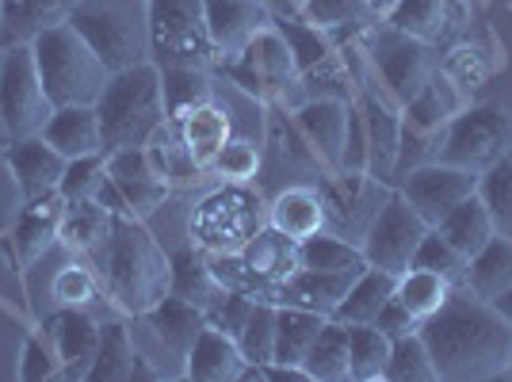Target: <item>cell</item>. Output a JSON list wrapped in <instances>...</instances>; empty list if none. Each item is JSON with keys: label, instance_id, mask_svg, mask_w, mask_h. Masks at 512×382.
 <instances>
[{"label": "cell", "instance_id": "cell-11", "mask_svg": "<svg viewBox=\"0 0 512 382\" xmlns=\"http://www.w3.org/2000/svg\"><path fill=\"white\" fill-rule=\"evenodd\" d=\"M512 149V119L497 104L463 107L448 123L440 161L470 172H486Z\"/></svg>", "mask_w": 512, "mask_h": 382}, {"label": "cell", "instance_id": "cell-50", "mask_svg": "<svg viewBox=\"0 0 512 382\" xmlns=\"http://www.w3.org/2000/svg\"><path fill=\"white\" fill-rule=\"evenodd\" d=\"M107 176V157L104 153H92V157H77V161H69L65 165V176H62V195L69 203H77V199H92L96 188L104 184Z\"/></svg>", "mask_w": 512, "mask_h": 382}, {"label": "cell", "instance_id": "cell-17", "mask_svg": "<svg viewBox=\"0 0 512 382\" xmlns=\"http://www.w3.org/2000/svg\"><path fill=\"white\" fill-rule=\"evenodd\" d=\"M241 260L249 268V276L256 279V302H276L279 287L302 268L299 260V241H291L287 234H279L276 226H264L260 234L241 249Z\"/></svg>", "mask_w": 512, "mask_h": 382}, {"label": "cell", "instance_id": "cell-39", "mask_svg": "<svg viewBox=\"0 0 512 382\" xmlns=\"http://www.w3.org/2000/svg\"><path fill=\"white\" fill-rule=\"evenodd\" d=\"M157 69H161V65H157ZM161 85H165V111H169V123H176L180 115H188L192 107L214 100L211 69L169 65V69H161Z\"/></svg>", "mask_w": 512, "mask_h": 382}, {"label": "cell", "instance_id": "cell-35", "mask_svg": "<svg viewBox=\"0 0 512 382\" xmlns=\"http://www.w3.org/2000/svg\"><path fill=\"white\" fill-rule=\"evenodd\" d=\"M272 23L279 27V35L287 39V46H291V58H295V73L299 77L321 69L329 58H337V43L310 20H302V16H272Z\"/></svg>", "mask_w": 512, "mask_h": 382}, {"label": "cell", "instance_id": "cell-41", "mask_svg": "<svg viewBox=\"0 0 512 382\" xmlns=\"http://www.w3.org/2000/svg\"><path fill=\"white\" fill-rule=\"evenodd\" d=\"M150 157H153V165H157V172L169 180V188H188V184H195L199 176H203V165L195 161L192 153H188V146L180 142V134H176V127L172 123H165V127L153 134V142L150 146Z\"/></svg>", "mask_w": 512, "mask_h": 382}, {"label": "cell", "instance_id": "cell-7", "mask_svg": "<svg viewBox=\"0 0 512 382\" xmlns=\"http://www.w3.org/2000/svg\"><path fill=\"white\" fill-rule=\"evenodd\" d=\"M150 39L153 62L161 69L169 65L214 69L218 65L203 0H150Z\"/></svg>", "mask_w": 512, "mask_h": 382}, {"label": "cell", "instance_id": "cell-60", "mask_svg": "<svg viewBox=\"0 0 512 382\" xmlns=\"http://www.w3.org/2000/svg\"><path fill=\"white\" fill-rule=\"evenodd\" d=\"M509 157H512V149H509Z\"/></svg>", "mask_w": 512, "mask_h": 382}, {"label": "cell", "instance_id": "cell-2", "mask_svg": "<svg viewBox=\"0 0 512 382\" xmlns=\"http://www.w3.org/2000/svg\"><path fill=\"white\" fill-rule=\"evenodd\" d=\"M96 256H100V287L130 318L150 314L161 298L172 295V256L142 218L115 214L111 234Z\"/></svg>", "mask_w": 512, "mask_h": 382}, {"label": "cell", "instance_id": "cell-59", "mask_svg": "<svg viewBox=\"0 0 512 382\" xmlns=\"http://www.w3.org/2000/svg\"><path fill=\"white\" fill-rule=\"evenodd\" d=\"M505 375H512V356H509V371H505Z\"/></svg>", "mask_w": 512, "mask_h": 382}, {"label": "cell", "instance_id": "cell-33", "mask_svg": "<svg viewBox=\"0 0 512 382\" xmlns=\"http://www.w3.org/2000/svg\"><path fill=\"white\" fill-rule=\"evenodd\" d=\"M325 321H329L325 314L302 310V306H279L276 310V356H272V360L302 367Z\"/></svg>", "mask_w": 512, "mask_h": 382}, {"label": "cell", "instance_id": "cell-21", "mask_svg": "<svg viewBox=\"0 0 512 382\" xmlns=\"http://www.w3.org/2000/svg\"><path fill=\"white\" fill-rule=\"evenodd\" d=\"M65 203L69 199H65L62 191H50L43 199L23 203L20 218L12 226V245H16V260H20L23 268L39 264L58 245V226H62Z\"/></svg>", "mask_w": 512, "mask_h": 382}, {"label": "cell", "instance_id": "cell-55", "mask_svg": "<svg viewBox=\"0 0 512 382\" xmlns=\"http://www.w3.org/2000/svg\"><path fill=\"white\" fill-rule=\"evenodd\" d=\"M92 199H96L100 207H107L111 214H127V218H134V214H130V207H127V199H123V191H119V184H115L111 176H104V184L96 188V195H92Z\"/></svg>", "mask_w": 512, "mask_h": 382}, {"label": "cell", "instance_id": "cell-12", "mask_svg": "<svg viewBox=\"0 0 512 382\" xmlns=\"http://www.w3.org/2000/svg\"><path fill=\"white\" fill-rule=\"evenodd\" d=\"M428 230H432V226L402 199V191L394 188L386 195L383 211L375 214L371 230H367L360 241L367 268H379V272L398 279L402 272L413 268L417 245H421V237H425Z\"/></svg>", "mask_w": 512, "mask_h": 382}, {"label": "cell", "instance_id": "cell-4", "mask_svg": "<svg viewBox=\"0 0 512 382\" xmlns=\"http://www.w3.org/2000/svg\"><path fill=\"white\" fill-rule=\"evenodd\" d=\"M31 50H35V65H39V77H43L54 111L58 107H96L100 92L111 81V69L69 23L43 31L31 43Z\"/></svg>", "mask_w": 512, "mask_h": 382}, {"label": "cell", "instance_id": "cell-40", "mask_svg": "<svg viewBox=\"0 0 512 382\" xmlns=\"http://www.w3.org/2000/svg\"><path fill=\"white\" fill-rule=\"evenodd\" d=\"M302 367H306L310 382L348 379V325H341V321H333V318L325 321Z\"/></svg>", "mask_w": 512, "mask_h": 382}, {"label": "cell", "instance_id": "cell-31", "mask_svg": "<svg viewBox=\"0 0 512 382\" xmlns=\"http://www.w3.org/2000/svg\"><path fill=\"white\" fill-rule=\"evenodd\" d=\"M467 287L482 302H493L512 287V237L493 234L467 264Z\"/></svg>", "mask_w": 512, "mask_h": 382}, {"label": "cell", "instance_id": "cell-44", "mask_svg": "<svg viewBox=\"0 0 512 382\" xmlns=\"http://www.w3.org/2000/svg\"><path fill=\"white\" fill-rule=\"evenodd\" d=\"M478 199L490 214L493 234L512 237V157L505 153L486 172H478Z\"/></svg>", "mask_w": 512, "mask_h": 382}, {"label": "cell", "instance_id": "cell-26", "mask_svg": "<svg viewBox=\"0 0 512 382\" xmlns=\"http://www.w3.org/2000/svg\"><path fill=\"white\" fill-rule=\"evenodd\" d=\"M184 375L192 382H237L245 375V356L234 337L207 325L184 360Z\"/></svg>", "mask_w": 512, "mask_h": 382}, {"label": "cell", "instance_id": "cell-29", "mask_svg": "<svg viewBox=\"0 0 512 382\" xmlns=\"http://www.w3.org/2000/svg\"><path fill=\"white\" fill-rule=\"evenodd\" d=\"M111 218L115 214L100 207L96 199L65 203L62 226H58V245L69 249L73 256H96L104 249L107 234H111Z\"/></svg>", "mask_w": 512, "mask_h": 382}, {"label": "cell", "instance_id": "cell-19", "mask_svg": "<svg viewBox=\"0 0 512 382\" xmlns=\"http://www.w3.org/2000/svg\"><path fill=\"white\" fill-rule=\"evenodd\" d=\"M203 12H207V31H211L218 62H230L245 50L256 31L272 23V12L260 0H203Z\"/></svg>", "mask_w": 512, "mask_h": 382}, {"label": "cell", "instance_id": "cell-42", "mask_svg": "<svg viewBox=\"0 0 512 382\" xmlns=\"http://www.w3.org/2000/svg\"><path fill=\"white\" fill-rule=\"evenodd\" d=\"M448 295H451V283L444 276H436V272H428V268H409V272L398 276V287H394V298L417 321L432 318L448 302Z\"/></svg>", "mask_w": 512, "mask_h": 382}, {"label": "cell", "instance_id": "cell-34", "mask_svg": "<svg viewBox=\"0 0 512 382\" xmlns=\"http://www.w3.org/2000/svg\"><path fill=\"white\" fill-rule=\"evenodd\" d=\"M432 230L444 237L451 249H459V253L470 260V256L478 253L493 237V222H490V214H486V207H482V199H478V191H474V195L463 199L455 211L444 214L440 226H432Z\"/></svg>", "mask_w": 512, "mask_h": 382}, {"label": "cell", "instance_id": "cell-25", "mask_svg": "<svg viewBox=\"0 0 512 382\" xmlns=\"http://www.w3.org/2000/svg\"><path fill=\"white\" fill-rule=\"evenodd\" d=\"M172 127H176L180 142L188 146V153H192L203 169H211L214 153L234 138L230 107H222L218 100H207V104L192 107V111H188V115H180Z\"/></svg>", "mask_w": 512, "mask_h": 382}, {"label": "cell", "instance_id": "cell-8", "mask_svg": "<svg viewBox=\"0 0 512 382\" xmlns=\"http://www.w3.org/2000/svg\"><path fill=\"white\" fill-rule=\"evenodd\" d=\"M230 85H237L245 96H253L256 104H279L287 96V88L295 85V58L291 46L279 35L276 23H268L264 31H256L253 39L245 43L241 54H234L230 62L214 65Z\"/></svg>", "mask_w": 512, "mask_h": 382}, {"label": "cell", "instance_id": "cell-9", "mask_svg": "<svg viewBox=\"0 0 512 382\" xmlns=\"http://www.w3.org/2000/svg\"><path fill=\"white\" fill-rule=\"evenodd\" d=\"M0 123L8 130L12 142L20 138H35L54 115V104L46 96L39 65H35V50L31 46H12L0 50Z\"/></svg>", "mask_w": 512, "mask_h": 382}, {"label": "cell", "instance_id": "cell-22", "mask_svg": "<svg viewBox=\"0 0 512 382\" xmlns=\"http://www.w3.org/2000/svg\"><path fill=\"white\" fill-rule=\"evenodd\" d=\"M81 0H0V50L31 46L43 31L69 23Z\"/></svg>", "mask_w": 512, "mask_h": 382}, {"label": "cell", "instance_id": "cell-43", "mask_svg": "<svg viewBox=\"0 0 512 382\" xmlns=\"http://www.w3.org/2000/svg\"><path fill=\"white\" fill-rule=\"evenodd\" d=\"M299 260H302V268H321V272H356V276H360L363 268H367L360 245L329 234V230H321V234H314L310 241H302Z\"/></svg>", "mask_w": 512, "mask_h": 382}, {"label": "cell", "instance_id": "cell-56", "mask_svg": "<svg viewBox=\"0 0 512 382\" xmlns=\"http://www.w3.org/2000/svg\"><path fill=\"white\" fill-rule=\"evenodd\" d=\"M272 16H302V8L310 4V0H260Z\"/></svg>", "mask_w": 512, "mask_h": 382}, {"label": "cell", "instance_id": "cell-16", "mask_svg": "<svg viewBox=\"0 0 512 382\" xmlns=\"http://www.w3.org/2000/svg\"><path fill=\"white\" fill-rule=\"evenodd\" d=\"M104 157H107V176L119 184V191H123V199H127V207L134 218L146 222L150 214H157L169 203V195H172L169 180L157 172L146 146L115 149V153H104Z\"/></svg>", "mask_w": 512, "mask_h": 382}, {"label": "cell", "instance_id": "cell-15", "mask_svg": "<svg viewBox=\"0 0 512 382\" xmlns=\"http://www.w3.org/2000/svg\"><path fill=\"white\" fill-rule=\"evenodd\" d=\"M356 100H337V96H314L302 100L291 119L299 127L302 142L318 157L321 172H341L344 165V138H348V115H352Z\"/></svg>", "mask_w": 512, "mask_h": 382}, {"label": "cell", "instance_id": "cell-37", "mask_svg": "<svg viewBox=\"0 0 512 382\" xmlns=\"http://www.w3.org/2000/svg\"><path fill=\"white\" fill-rule=\"evenodd\" d=\"M383 20L390 23V27H398V31H406V35L432 46V43H440L444 31H448L451 4L448 0H398Z\"/></svg>", "mask_w": 512, "mask_h": 382}, {"label": "cell", "instance_id": "cell-45", "mask_svg": "<svg viewBox=\"0 0 512 382\" xmlns=\"http://www.w3.org/2000/svg\"><path fill=\"white\" fill-rule=\"evenodd\" d=\"M264 169V146H256L253 138H230L226 146L214 153L211 169L222 184H253Z\"/></svg>", "mask_w": 512, "mask_h": 382}, {"label": "cell", "instance_id": "cell-13", "mask_svg": "<svg viewBox=\"0 0 512 382\" xmlns=\"http://www.w3.org/2000/svg\"><path fill=\"white\" fill-rule=\"evenodd\" d=\"M321 199H325V230L344 237L352 245H360L363 234L371 230L375 214L383 211L390 184L375 180L371 172H329L325 180H318Z\"/></svg>", "mask_w": 512, "mask_h": 382}, {"label": "cell", "instance_id": "cell-28", "mask_svg": "<svg viewBox=\"0 0 512 382\" xmlns=\"http://www.w3.org/2000/svg\"><path fill=\"white\" fill-rule=\"evenodd\" d=\"M43 138L62 153L65 161L104 153V130L96 107H58L43 127Z\"/></svg>", "mask_w": 512, "mask_h": 382}, {"label": "cell", "instance_id": "cell-36", "mask_svg": "<svg viewBox=\"0 0 512 382\" xmlns=\"http://www.w3.org/2000/svg\"><path fill=\"white\" fill-rule=\"evenodd\" d=\"M134 337L123 321H107L100 325V348L88 371V382H130L134 379Z\"/></svg>", "mask_w": 512, "mask_h": 382}, {"label": "cell", "instance_id": "cell-46", "mask_svg": "<svg viewBox=\"0 0 512 382\" xmlns=\"http://www.w3.org/2000/svg\"><path fill=\"white\" fill-rule=\"evenodd\" d=\"M276 302H256L249 321L241 325L237 333V348L245 356V367L249 363H268L276 356Z\"/></svg>", "mask_w": 512, "mask_h": 382}, {"label": "cell", "instance_id": "cell-1", "mask_svg": "<svg viewBox=\"0 0 512 382\" xmlns=\"http://www.w3.org/2000/svg\"><path fill=\"white\" fill-rule=\"evenodd\" d=\"M421 340L436 363V379L486 382L509 371L512 325L470 287H451L448 302L421 321Z\"/></svg>", "mask_w": 512, "mask_h": 382}, {"label": "cell", "instance_id": "cell-5", "mask_svg": "<svg viewBox=\"0 0 512 382\" xmlns=\"http://www.w3.org/2000/svg\"><path fill=\"white\" fill-rule=\"evenodd\" d=\"M69 27L100 54L111 73L153 62L150 0H81Z\"/></svg>", "mask_w": 512, "mask_h": 382}, {"label": "cell", "instance_id": "cell-10", "mask_svg": "<svg viewBox=\"0 0 512 382\" xmlns=\"http://www.w3.org/2000/svg\"><path fill=\"white\" fill-rule=\"evenodd\" d=\"M367 62L375 69V77L383 81V88L406 107L421 88L432 81V58H428V43L413 39L406 31L390 27L386 20H379L367 35L360 39Z\"/></svg>", "mask_w": 512, "mask_h": 382}, {"label": "cell", "instance_id": "cell-49", "mask_svg": "<svg viewBox=\"0 0 512 382\" xmlns=\"http://www.w3.org/2000/svg\"><path fill=\"white\" fill-rule=\"evenodd\" d=\"M50 295L58 298V306H77V310H85L92 306L96 298H100V276L85 268V264H65L58 268V276L50 283Z\"/></svg>", "mask_w": 512, "mask_h": 382}, {"label": "cell", "instance_id": "cell-53", "mask_svg": "<svg viewBox=\"0 0 512 382\" xmlns=\"http://www.w3.org/2000/svg\"><path fill=\"white\" fill-rule=\"evenodd\" d=\"M444 77H448L455 88H478L482 77H486V62L474 46H459L451 50V58L444 62Z\"/></svg>", "mask_w": 512, "mask_h": 382}, {"label": "cell", "instance_id": "cell-18", "mask_svg": "<svg viewBox=\"0 0 512 382\" xmlns=\"http://www.w3.org/2000/svg\"><path fill=\"white\" fill-rule=\"evenodd\" d=\"M46 337L54 340L58 360H62V379L88 382L96 348H100V321L88 318L85 310L77 306H62L58 314H50L43 321Z\"/></svg>", "mask_w": 512, "mask_h": 382}, {"label": "cell", "instance_id": "cell-48", "mask_svg": "<svg viewBox=\"0 0 512 382\" xmlns=\"http://www.w3.org/2000/svg\"><path fill=\"white\" fill-rule=\"evenodd\" d=\"M467 264H470L467 256L459 253V249H451L436 230H428V234L421 237L417 256H413V268H428V272L448 279L451 287H467Z\"/></svg>", "mask_w": 512, "mask_h": 382}, {"label": "cell", "instance_id": "cell-27", "mask_svg": "<svg viewBox=\"0 0 512 382\" xmlns=\"http://www.w3.org/2000/svg\"><path fill=\"white\" fill-rule=\"evenodd\" d=\"M142 321L150 325L153 337L161 340V344H165V352H172L176 360H188L192 344L199 340V333L207 329L203 310L192 306V302H184V298H176V295L161 298L150 314H142Z\"/></svg>", "mask_w": 512, "mask_h": 382}, {"label": "cell", "instance_id": "cell-14", "mask_svg": "<svg viewBox=\"0 0 512 382\" xmlns=\"http://www.w3.org/2000/svg\"><path fill=\"white\" fill-rule=\"evenodd\" d=\"M394 188L402 191V199L425 218L428 226H440L444 214H451L463 199H470L478 191V172L432 161V165H421L409 176H402Z\"/></svg>", "mask_w": 512, "mask_h": 382}, {"label": "cell", "instance_id": "cell-38", "mask_svg": "<svg viewBox=\"0 0 512 382\" xmlns=\"http://www.w3.org/2000/svg\"><path fill=\"white\" fill-rule=\"evenodd\" d=\"M394 340L379 333L375 325H348V379L356 382H383L390 363Z\"/></svg>", "mask_w": 512, "mask_h": 382}, {"label": "cell", "instance_id": "cell-52", "mask_svg": "<svg viewBox=\"0 0 512 382\" xmlns=\"http://www.w3.org/2000/svg\"><path fill=\"white\" fill-rule=\"evenodd\" d=\"M256 298L253 295H241V291H222V295L214 298L211 306L203 310V318H207V325H214V329H222L226 337H234L241 333V325L249 321V314H253Z\"/></svg>", "mask_w": 512, "mask_h": 382}, {"label": "cell", "instance_id": "cell-47", "mask_svg": "<svg viewBox=\"0 0 512 382\" xmlns=\"http://www.w3.org/2000/svg\"><path fill=\"white\" fill-rule=\"evenodd\" d=\"M383 382H436V363L428 356L421 333L390 344V363H386Z\"/></svg>", "mask_w": 512, "mask_h": 382}, {"label": "cell", "instance_id": "cell-51", "mask_svg": "<svg viewBox=\"0 0 512 382\" xmlns=\"http://www.w3.org/2000/svg\"><path fill=\"white\" fill-rule=\"evenodd\" d=\"M62 375V360H58V348L54 340L43 333H31L23 344V360H20V379L23 382H46Z\"/></svg>", "mask_w": 512, "mask_h": 382}, {"label": "cell", "instance_id": "cell-23", "mask_svg": "<svg viewBox=\"0 0 512 382\" xmlns=\"http://www.w3.org/2000/svg\"><path fill=\"white\" fill-rule=\"evenodd\" d=\"M268 226H276L279 234L291 241H310L325 230V199L318 184H287L272 195L268 203Z\"/></svg>", "mask_w": 512, "mask_h": 382}, {"label": "cell", "instance_id": "cell-54", "mask_svg": "<svg viewBox=\"0 0 512 382\" xmlns=\"http://www.w3.org/2000/svg\"><path fill=\"white\" fill-rule=\"evenodd\" d=\"M379 333H386L390 340H402V337H413V333H421V321L409 314L406 306L398 302V298H390L383 310H379V318L371 321Z\"/></svg>", "mask_w": 512, "mask_h": 382}, {"label": "cell", "instance_id": "cell-57", "mask_svg": "<svg viewBox=\"0 0 512 382\" xmlns=\"http://www.w3.org/2000/svg\"><path fill=\"white\" fill-rule=\"evenodd\" d=\"M493 310H497V314H501V318H505V321L512 325V287L505 291V295L493 298Z\"/></svg>", "mask_w": 512, "mask_h": 382}, {"label": "cell", "instance_id": "cell-30", "mask_svg": "<svg viewBox=\"0 0 512 382\" xmlns=\"http://www.w3.org/2000/svg\"><path fill=\"white\" fill-rule=\"evenodd\" d=\"M394 287H398L394 276H386L379 268H363L360 276L352 279L341 306L333 310V321H341V325H371L379 318V310L394 298Z\"/></svg>", "mask_w": 512, "mask_h": 382}, {"label": "cell", "instance_id": "cell-32", "mask_svg": "<svg viewBox=\"0 0 512 382\" xmlns=\"http://www.w3.org/2000/svg\"><path fill=\"white\" fill-rule=\"evenodd\" d=\"M169 256H172V295L192 302L199 310H207L214 298L222 295V283L214 279L207 253L188 245V249H176Z\"/></svg>", "mask_w": 512, "mask_h": 382}, {"label": "cell", "instance_id": "cell-6", "mask_svg": "<svg viewBox=\"0 0 512 382\" xmlns=\"http://www.w3.org/2000/svg\"><path fill=\"white\" fill-rule=\"evenodd\" d=\"M268 226V203L253 184H222L203 195L188 218V237L203 253H241Z\"/></svg>", "mask_w": 512, "mask_h": 382}, {"label": "cell", "instance_id": "cell-3", "mask_svg": "<svg viewBox=\"0 0 512 382\" xmlns=\"http://www.w3.org/2000/svg\"><path fill=\"white\" fill-rule=\"evenodd\" d=\"M96 115H100V130H104V153L150 146L153 134L169 123L157 62L111 73V81L96 100Z\"/></svg>", "mask_w": 512, "mask_h": 382}, {"label": "cell", "instance_id": "cell-58", "mask_svg": "<svg viewBox=\"0 0 512 382\" xmlns=\"http://www.w3.org/2000/svg\"><path fill=\"white\" fill-rule=\"evenodd\" d=\"M394 4H398V0H371V8H375V12H379V16H386V12H390V8H394Z\"/></svg>", "mask_w": 512, "mask_h": 382}, {"label": "cell", "instance_id": "cell-20", "mask_svg": "<svg viewBox=\"0 0 512 382\" xmlns=\"http://www.w3.org/2000/svg\"><path fill=\"white\" fill-rule=\"evenodd\" d=\"M4 161H8V169H12L16 184H20L23 203L43 199V195H50V191L62 188L65 165H69L62 153L46 142L43 134L12 142V149L4 153Z\"/></svg>", "mask_w": 512, "mask_h": 382}, {"label": "cell", "instance_id": "cell-24", "mask_svg": "<svg viewBox=\"0 0 512 382\" xmlns=\"http://www.w3.org/2000/svg\"><path fill=\"white\" fill-rule=\"evenodd\" d=\"M356 272H321V268H299L295 276L279 287L276 306H302L333 318V310L341 306V298L348 295Z\"/></svg>", "mask_w": 512, "mask_h": 382}]
</instances>
